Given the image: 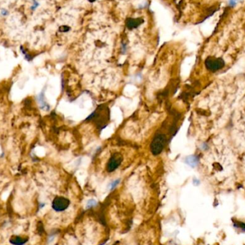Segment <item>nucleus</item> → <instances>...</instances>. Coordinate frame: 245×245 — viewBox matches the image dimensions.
Here are the masks:
<instances>
[{
    "label": "nucleus",
    "mask_w": 245,
    "mask_h": 245,
    "mask_svg": "<svg viewBox=\"0 0 245 245\" xmlns=\"http://www.w3.org/2000/svg\"><path fill=\"white\" fill-rule=\"evenodd\" d=\"M193 184L195 185V186H198V185H199V183H200V181H199V180L197 179H194L193 181Z\"/></svg>",
    "instance_id": "obj_13"
},
{
    "label": "nucleus",
    "mask_w": 245,
    "mask_h": 245,
    "mask_svg": "<svg viewBox=\"0 0 245 245\" xmlns=\"http://www.w3.org/2000/svg\"><path fill=\"white\" fill-rule=\"evenodd\" d=\"M97 205V201L95 199H90L87 203V209H90Z\"/></svg>",
    "instance_id": "obj_10"
},
{
    "label": "nucleus",
    "mask_w": 245,
    "mask_h": 245,
    "mask_svg": "<svg viewBox=\"0 0 245 245\" xmlns=\"http://www.w3.org/2000/svg\"><path fill=\"white\" fill-rule=\"evenodd\" d=\"M122 161H123V157L120 153H113L111 155L107 163L106 169L107 172H113L114 171H115L121 166Z\"/></svg>",
    "instance_id": "obj_5"
},
{
    "label": "nucleus",
    "mask_w": 245,
    "mask_h": 245,
    "mask_svg": "<svg viewBox=\"0 0 245 245\" xmlns=\"http://www.w3.org/2000/svg\"><path fill=\"white\" fill-rule=\"evenodd\" d=\"M201 148H202V149H204V150H207V149H208L207 144V143H204V144L202 145V146H201Z\"/></svg>",
    "instance_id": "obj_14"
},
{
    "label": "nucleus",
    "mask_w": 245,
    "mask_h": 245,
    "mask_svg": "<svg viewBox=\"0 0 245 245\" xmlns=\"http://www.w3.org/2000/svg\"><path fill=\"white\" fill-rule=\"evenodd\" d=\"M225 62L221 57H208L205 60V65L209 70L215 72L221 70L224 67Z\"/></svg>",
    "instance_id": "obj_3"
},
{
    "label": "nucleus",
    "mask_w": 245,
    "mask_h": 245,
    "mask_svg": "<svg viewBox=\"0 0 245 245\" xmlns=\"http://www.w3.org/2000/svg\"><path fill=\"white\" fill-rule=\"evenodd\" d=\"M27 238H22L18 236H12L10 238L9 242L11 244L14 245H23L27 242Z\"/></svg>",
    "instance_id": "obj_7"
},
{
    "label": "nucleus",
    "mask_w": 245,
    "mask_h": 245,
    "mask_svg": "<svg viewBox=\"0 0 245 245\" xmlns=\"http://www.w3.org/2000/svg\"><path fill=\"white\" fill-rule=\"evenodd\" d=\"M89 1H90V2H93V1H95V0H89Z\"/></svg>",
    "instance_id": "obj_16"
},
{
    "label": "nucleus",
    "mask_w": 245,
    "mask_h": 245,
    "mask_svg": "<svg viewBox=\"0 0 245 245\" xmlns=\"http://www.w3.org/2000/svg\"><path fill=\"white\" fill-rule=\"evenodd\" d=\"M169 143V139L165 133L158 132L152 140L150 145L151 151L154 155L161 154Z\"/></svg>",
    "instance_id": "obj_2"
},
{
    "label": "nucleus",
    "mask_w": 245,
    "mask_h": 245,
    "mask_svg": "<svg viewBox=\"0 0 245 245\" xmlns=\"http://www.w3.org/2000/svg\"><path fill=\"white\" fill-rule=\"evenodd\" d=\"M38 4H39L35 0V1H34V4H33V6L32 7V9H34V10H35V9L38 7Z\"/></svg>",
    "instance_id": "obj_12"
},
{
    "label": "nucleus",
    "mask_w": 245,
    "mask_h": 245,
    "mask_svg": "<svg viewBox=\"0 0 245 245\" xmlns=\"http://www.w3.org/2000/svg\"><path fill=\"white\" fill-rule=\"evenodd\" d=\"M141 19H128V22H127V25H128V27L132 29V28H135V27H137L139 24H141Z\"/></svg>",
    "instance_id": "obj_8"
},
{
    "label": "nucleus",
    "mask_w": 245,
    "mask_h": 245,
    "mask_svg": "<svg viewBox=\"0 0 245 245\" xmlns=\"http://www.w3.org/2000/svg\"><path fill=\"white\" fill-rule=\"evenodd\" d=\"M234 227H236L241 228L242 230L245 231V224H244V223H242V222H237V223H234Z\"/></svg>",
    "instance_id": "obj_11"
},
{
    "label": "nucleus",
    "mask_w": 245,
    "mask_h": 245,
    "mask_svg": "<svg viewBox=\"0 0 245 245\" xmlns=\"http://www.w3.org/2000/svg\"><path fill=\"white\" fill-rule=\"evenodd\" d=\"M110 120V111L105 105L98 106L93 113L86 118V121L94 122L97 128L102 130L107 126Z\"/></svg>",
    "instance_id": "obj_1"
},
{
    "label": "nucleus",
    "mask_w": 245,
    "mask_h": 245,
    "mask_svg": "<svg viewBox=\"0 0 245 245\" xmlns=\"http://www.w3.org/2000/svg\"><path fill=\"white\" fill-rule=\"evenodd\" d=\"M70 201L68 199L63 197H57L52 201V209L57 212L63 211L69 207Z\"/></svg>",
    "instance_id": "obj_4"
},
{
    "label": "nucleus",
    "mask_w": 245,
    "mask_h": 245,
    "mask_svg": "<svg viewBox=\"0 0 245 245\" xmlns=\"http://www.w3.org/2000/svg\"><path fill=\"white\" fill-rule=\"evenodd\" d=\"M185 163L188 164L189 166L194 168L197 166V165L199 164V159L197 155H189V156H187V158L185 159Z\"/></svg>",
    "instance_id": "obj_6"
},
{
    "label": "nucleus",
    "mask_w": 245,
    "mask_h": 245,
    "mask_svg": "<svg viewBox=\"0 0 245 245\" xmlns=\"http://www.w3.org/2000/svg\"><path fill=\"white\" fill-rule=\"evenodd\" d=\"M120 182H121V179H115V181H112V182L109 184V190H110V191H113V190L115 189L117 187V185L120 183Z\"/></svg>",
    "instance_id": "obj_9"
},
{
    "label": "nucleus",
    "mask_w": 245,
    "mask_h": 245,
    "mask_svg": "<svg viewBox=\"0 0 245 245\" xmlns=\"http://www.w3.org/2000/svg\"><path fill=\"white\" fill-rule=\"evenodd\" d=\"M2 15H4V16H5V15H7V14H8V12H7V10H4H4L2 11Z\"/></svg>",
    "instance_id": "obj_15"
}]
</instances>
